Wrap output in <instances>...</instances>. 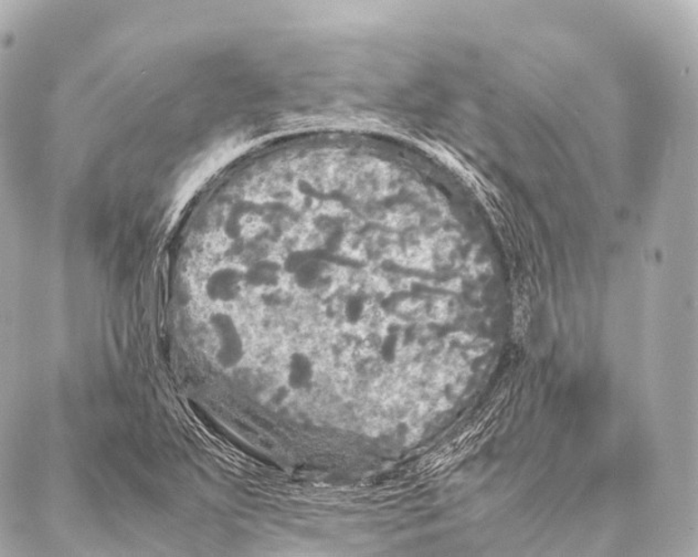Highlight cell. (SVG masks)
Listing matches in <instances>:
<instances>
[{"label": "cell", "mask_w": 698, "mask_h": 557, "mask_svg": "<svg viewBox=\"0 0 698 557\" xmlns=\"http://www.w3.org/2000/svg\"><path fill=\"white\" fill-rule=\"evenodd\" d=\"M286 386L293 392L309 391L314 385L316 367L308 353L295 351L286 364Z\"/></svg>", "instance_id": "obj_1"}]
</instances>
